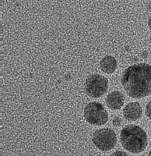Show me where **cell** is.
I'll use <instances>...</instances> for the list:
<instances>
[{"mask_svg":"<svg viewBox=\"0 0 151 156\" xmlns=\"http://www.w3.org/2000/svg\"><path fill=\"white\" fill-rule=\"evenodd\" d=\"M142 113V107L139 102H130L125 106L123 109V115L126 119L135 121L139 119Z\"/></svg>","mask_w":151,"mask_h":156,"instance_id":"8992f818","label":"cell"},{"mask_svg":"<svg viewBox=\"0 0 151 156\" xmlns=\"http://www.w3.org/2000/svg\"><path fill=\"white\" fill-rule=\"evenodd\" d=\"M148 26H149V28L151 29V16H149V20H148Z\"/></svg>","mask_w":151,"mask_h":156,"instance_id":"7c38bea8","label":"cell"},{"mask_svg":"<svg viewBox=\"0 0 151 156\" xmlns=\"http://www.w3.org/2000/svg\"><path fill=\"white\" fill-rule=\"evenodd\" d=\"M121 83L132 98H142L151 93V65L135 64L124 70Z\"/></svg>","mask_w":151,"mask_h":156,"instance_id":"6da1fadb","label":"cell"},{"mask_svg":"<svg viewBox=\"0 0 151 156\" xmlns=\"http://www.w3.org/2000/svg\"><path fill=\"white\" fill-rule=\"evenodd\" d=\"M92 140L94 145L101 151H110L117 144V135L113 129L102 128L94 132Z\"/></svg>","mask_w":151,"mask_h":156,"instance_id":"277c9868","label":"cell"},{"mask_svg":"<svg viewBox=\"0 0 151 156\" xmlns=\"http://www.w3.org/2000/svg\"><path fill=\"white\" fill-rule=\"evenodd\" d=\"M108 87V80L100 74L90 75L85 82V90L88 96L100 98L106 93Z\"/></svg>","mask_w":151,"mask_h":156,"instance_id":"5b68a950","label":"cell"},{"mask_svg":"<svg viewBox=\"0 0 151 156\" xmlns=\"http://www.w3.org/2000/svg\"><path fill=\"white\" fill-rule=\"evenodd\" d=\"M111 156H129L127 153L124 152V151H117L115 152L112 153L111 154Z\"/></svg>","mask_w":151,"mask_h":156,"instance_id":"30bf717a","label":"cell"},{"mask_svg":"<svg viewBox=\"0 0 151 156\" xmlns=\"http://www.w3.org/2000/svg\"><path fill=\"white\" fill-rule=\"evenodd\" d=\"M146 115L149 119H151V101L147 103L146 106Z\"/></svg>","mask_w":151,"mask_h":156,"instance_id":"9c48e42d","label":"cell"},{"mask_svg":"<svg viewBox=\"0 0 151 156\" xmlns=\"http://www.w3.org/2000/svg\"><path fill=\"white\" fill-rule=\"evenodd\" d=\"M100 67L105 73L112 74L117 69V61L115 57L112 55H107L104 57L100 62Z\"/></svg>","mask_w":151,"mask_h":156,"instance_id":"ba28073f","label":"cell"},{"mask_svg":"<svg viewBox=\"0 0 151 156\" xmlns=\"http://www.w3.org/2000/svg\"><path fill=\"white\" fill-rule=\"evenodd\" d=\"M150 136H151V132H150Z\"/></svg>","mask_w":151,"mask_h":156,"instance_id":"5bb4252c","label":"cell"},{"mask_svg":"<svg viewBox=\"0 0 151 156\" xmlns=\"http://www.w3.org/2000/svg\"><path fill=\"white\" fill-rule=\"evenodd\" d=\"M148 156H151V151H149V154H148Z\"/></svg>","mask_w":151,"mask_h":156,"instance_id":"4fadbf2b","label":"cell"},{"mask_svg":"<svg viewBox=\"0 0 151 156\" xmlns=\"http://www.w3.org/2000/svg\"><path fill=\"white\" fill-rule=\"evenodd\" d=\"M120 139L123 147L134 154L143 151L148 144L146 132L136 125H128L125 126L122 129Z\"/></svg>","mask_w":151,"mask_h":156,"instance_id":"7a4b0ae2","label":"cell"},{"mask_svg":"<svg viewBox=\"0 0 151 156\" xmlns=\"http://www.w3.org/2000/svg\"><path fill=\"white\" fill-rule=\"evenodd\" d=\"M121 122L122 120L119 117H115V118L113 119V124H114L115 126H118L119 125L121 124Z\"/></svg>","mask_w":151,"mask_h":156,"instance_id":"8fae6325","label":"cell"},{"mask_svg":"<svg viewBox=\"0 0 151 156\" xmlns=\"http://www.w3.org/2000/svg\"><path fill=\"white\" fill-rule=\"evenodd\" d=\"M124 95L118 90L111 92L106 98V104L112 110H118L124 105Z\"/></svg>","mask_w":151,"mask_h":156,"instance_id":"52a82bcc","label":"cell"},{"mask_svg":"<svg viewBox=\"0 0 151 156\" xmlns=\"http://www.w3.org/2000/svg\"><path fill=\"white\" fill-rule=\"evenodd\" d=\"M84 115L87 122L95 126H102L108 120V113L102 104L93 101L86 105Z\"/></svg>","mask_w":151,"mask_h":156,"instance_id":"3957f363","label":"cell"}]
</instances>
